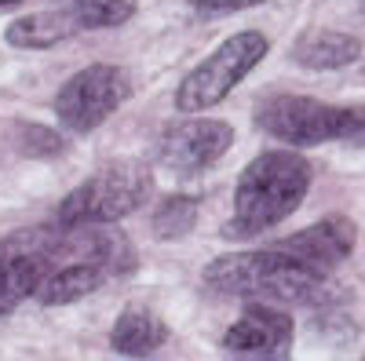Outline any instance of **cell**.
<instances>
[{"instance_id":"9a60e30c","label":"cell","mask_w":365,"mask_h":361,"mask_svg":"<svg viewBox=\"0 0 365 361\" xmlns=\"http://www.w3.org/2000/svg\"><path fill=\"white\" fill-rule=\"evenodd\" d=\"M197 223V201L187 197V194H175V197H165L154 212V234L161 241H179L187 237Z\"/></svg>"},{"instance_id":"8fae6325","label":"cell","mask_w":365,"mask_h":361,"mask_svg":"<svg viewBox=\"0 0 365 361\" xmlns=\"http://www.w3.org/2000/svg\"><path fill=\"white\" fill-rule=\"evenodd\" d=\"M361 55V37L340 29H311L292 48V58L307 70H344Z\"/></svg>"},{"instance_id":"30bf717a","label":"cell","mask_w":365,"mask_h":361,"mask_svg":"<svg viewBox=\"0 0 365 361\" xmlns=\"http://www.w3.org/2000/svg\"><path fill=\"white\" fill-rule=\"evenodd\" d=\"M354 241H358V234H354V223H351V219L329 216V219H322V223H314V226H307V230H299V234H292V237L274 241V245L285 248L289 256H296L303 266H311L314 274L329 278L344 259H351Z\"/></svg>"},{"instance_id":"e0dca14e","label":"cell","mask_w":365,"mask_h":361,"mask_svg":"<svg viewBox=\"0 0 365 361\" xmlns=\"http://www.w3.org/2000/svg\"><path fill=\"white\" fill-rule=\"evenodd\" d=\"M63 150V139H58L55 132H48V128H26L22 132V154H29V157H51V154H58Z\"/></svg>"},{"instance_id":"277c9868","label":"cell","mask_w":365,"mask_h":361,"mask_svg":"<svg viewBox=\"0 0 365 361\" xmlns=\"http://www.w3.org/2000/svg\"><path fill=\"white\" fill-rule=\"evenodd\" d=\"M154 190V175L135 161H120L110 168H99L58 204L55 223L77 230V226H96V223H117L132 212H139L143 201Z\"/></svg>"},{"instance_id":"8992f818","label":"cell","mask_w":365,"mask_h":361,"mask_svg":"<svg viewBox=\"0 0 365 361\" xmlns=\"http://www.w3.org/2000/svg\"><path fill=\"white\" fill-rule=\"evenodd\" d=\"M66 252V230H15L0 241V318L19 310L29 295H37L55 259Z\"/></svg>"},{"instance_id":"5bb4252c","label":"cell","mask_w":365,"mask_h":361,"mask_svg":"<svg viewBox=\"0 0 365 361\" xmlns=\"http://www.w3.org/2000/svg\"><path fill=\"white\" fill-rule=\"evenodd\" d=\"M81 29L73 11H37L8 26V44L15 48H55L58 41H70Z\"/></svg>"},{"instance_id":"7a4b0ae2","label":"cell","mask_w":365,"mask_h":361,"mask_svg":"<svg viewBox=\"0 0 365 361\" xmlns=\"http://www.w3.org/2000/svg\"><path fill=\"white\" fill-rule=\"evenodd\" d=\"M311 190V164L296 150H267L241 172L234 187V219L227 234L252 237L285 223Z\"/></svg>"},{"instance_id":"ac0fdd59","label":"cell","mask_w":365,"mask_h":361,"mask_svg":"<svg viewBox=\"0 0 365 361\" xmlns=\"http://www.w3.org/2000/svg\"><path fill=\"white\" fill-rule=\"evenodd\" d=\"M256 4H263V0H194V8L201 15H230V11H245Z\"/></svg>"},{"instance_id":"5b68a950","label":"cell","mask_w":365,"mask_h":361,"mask_svg":"<svg viewBox=\"0 0 365 361\" xmlns=\"http://www.w3.org/2000/svg\"><path fill=\"white\" fill-rule=\"evenodd\" d=\"M270 51V41L256 29L234 33L230 41H223L212 51L201 66H194L182 77L179 92H175V110L179 113H205L212 106H220L234 88L245 80Z\"/></svg>"},{"instance_id":"3957f363","label":"cell","mask_w":365,"mask_h":361,"mask_svg":"<svg viewBox=\"0 0 365 361\" xmlns=\"http://www.w3.org/2000/svg\"><path fill=\"white\" fill-rule=\"evenodd\" d=\"M256 125L289 146H322V142H358L365 146V106H332L307 95H270Z\"/></svg>"},{"instance_id":"4fadbf2b","label":"cell","mask_w":365,"mask_h":361,"mask_svg":"<svg viewBox=\"0 0 365 361\" xmlns=\"http://www.w3.org/2000/svg\"><path fill=\"white\" fill-rule=\"evenodd\" d=\"M110 274L91 263V259H77V263H66V266H55L51 274L44 278V285L37 288V299L44 307H66V303H77V299L91 295L96 288H103Z\"/></svg>"},{"instance_id":"ba28073f","label":"cell","mask_w":365,"mask_h":361,"mask_svg":"<svg viewBox=\"0 0 365 361\" xmlns=\"http://www.w3.org/2000/svg\"><path fill=\"white\" fill-rule=\"evenodd\" d=\"M234 142V128L227 120H212V117H190L182 125H172L161 142H158V157L165 168L179 175H194L205 172L208 164H216Z\"/></svg>"},{"instance_id":"d6986e66","label":"cell","mask_w":365,"mask_h":361,"mask_svg":"<svg viewBox=\"0 0 365 361\" xmlns=\"http://www.w3.org/2000/svg\"><path fill=\"white\" fill-rule=\"evenodd\" d=\"M15 4H22V0H0V11H4V8H15Z\"/></svg>"},{"instance_id":"2e32d148","label":"cell","mask_w":365,"mask_h":361,"mask_svg":"<svg viewBox=\"0 0 365 361\" xmlns=\"http://www.w3.org/2000/svg\"><path fill=\"white\" fill-rule=\"evenodd\" d=\"M70 11L81 29H117L135 15V0H73Z\"/></svg>"},{"instance_id":"7c38bea8","label":"cell","mask_w":365,"mask_h":361,"mask_svg":"<svg viewBox=\"0 0 365 361\" xmlns=\"http://www.w3.org/2000/svg\"><path fill=\"white\" fill-rule=\"evenodd\" d=\"M168 340V325L146 307H125L110 333V347L125 357H146L161 350Z\"/></svg>"},{"instance_id":"52a82bcc","label":"cell","mask_w":365,"mask_h":361,"mask_svg":"<svg viewBox=\"0 0 365 361\" xmlns=\"http://www.w3.org/2000/svg\"><path fill=\"white\" fill-rule=\"evenodd\" d=\"M128 95H132V80L120 66L96 63L88 70H77L55 95L58 125L77 132V135L96 132L110 113H117V106Z\"/></svg>"},{"instance_id":"9c48e42d","label":"cell","mask_w":365,"mask_h":361,"mask_svg":"<svg viewBox=\"0 0 365 361\" xmlns=\"http://www.w3.org/2000/svg\"><path fill=\"white\" fill-rule=\"evenodd\" d=\"M292 340H296V325L285 310L270 307V303H256L245 307L223 336V350L237 354V357H263V361H278L292 354Z\"/></svg>"},{"instance_id":"6da1fadb","label":"cell","mask_w":365,"mask_h":361,"mask_svg":"<svg viewBox=\"0 0 365 361\" xmlns=\"http://www.w3.org/2000/svg\"><path fill=\"white\" fill-rule=\"evenodd\" d=\"M201 281L216 295L259 299V303H314L325 288L322 274H314L278 245L212 259Z\"/></svg>"}]
</instances>
